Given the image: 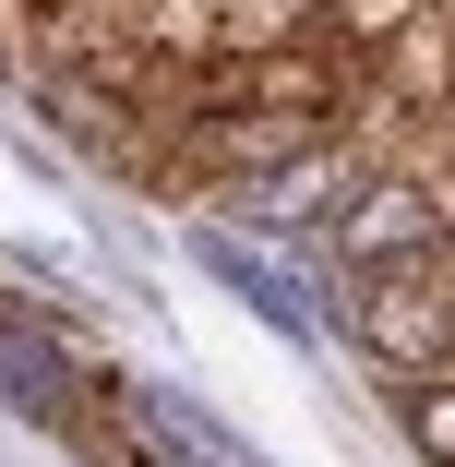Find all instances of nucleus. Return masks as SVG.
Masks as SVG:
<instances>
[{"instance_id": "obj_1", "label": "nucleus", "mask_w": 455, "mask_h": 467, "mask_svg": "<svg viewBox=\"0 0 455 467\" xmlns=\"http://www.w3.org/2000/svg\"><path fill=\"white\" fill-rule=\"evenodd\" d=\"M347 324H359V348H372L396 384L443 371L455 359V275H443V252L431 264H384V275H347Z\"/></svg>"}, {"instance_id": "obj_2", "label": "nucleus", "mask_w": 455, "mask_h": 467, "mask_svg": "<svg viewBox=\"0 0 455 467\" xmlns=\"http://www.w3.org/2000/svg\"><path fill=\"white\" fill-rule=\"evenodd\" d=\"M431 252H443V192L408 180V168H372L359 204L324 228V264L336 275H384V264H431Z\"/></svg>"}, {"instance_id": "obj_3", "label": "nucleus", "mask_w": 455, "mask_h": 467, "mask_svg": "<svg viewBox=\"0 0 455 467\" xmlns=\"http://www.w3.org/2000/svg\"><path fill=\"white\" fill-rule=\"evenodd\" d=\"M359 180H372V156H347V144L312 132L300 156H276V168L240 180V216H252V228H312V240H324V228L359 204Z\"/></svg>"}, {"instance_id": "obj_4", "label": "nucleus", "mask_w": 455, "mask_h": 467, "mask_svg": "<svg viewBox=\"0 0 455 467\" xmlns=\"http://www.w3.org/2000/svg\"><path fill=\"white\" fill-rule=\"evenodd\" d=\"M0 396H13L25 420H72L84 408V359H72V336H48V324H25V312H0Z\"/></svg>"}, {"instance_id": "obj_5", "label": "nucleus", "mask_w": 455, "mask_h": 467, "mask_svg": "<svg viewBox=\"0 0 455 467\" xmlns=\"http://www.w3.org/2000/svg\"><path fill=\"white\" fill-rule=\"evenodd\" d=\"M204 264H216L228 288H240V300H252L264 324H276V336H312V300H300V288H288V275L264 264V252H240V240H204Z\"/></svg>"}, {"instance_id": "obj_6", "label": "nucleus", "mask_w": 455, "mask_h": 467, "mask_svg": "<svg viewBox=\"0 0 455 467\" xmlns=\"http://www.w3.org/2000/svg\"><path fill=\"white\" fill-rule=\"evenodd\" d=\"M408 431L431 467H455V384H408Z\"/></svg>"}]
</instances>
